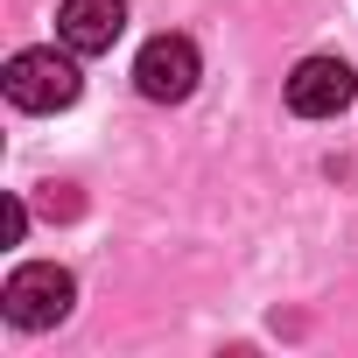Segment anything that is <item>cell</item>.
<instances>
[{"instance_id": "cell-1", "label": "cell", "mask_w": 358, "mask_h": 358, "mask_svg": "<svg viewBox=\"0 0 358 358\" xmlns=\"http://www.w3.org/2000/svg\"><path fill=\"white\" fill-rule=\"evenodd\" d=\"M71 302H78V281L57 260H29V267L8 274V288H0V316L15 330H50V323L71 316Z\"/></svg>"}, {"instance_id": "cell-2", "label": "cell", "mask_w": 358, "mask_h": 358, "mask_svg": "<svg viewBox=\"0 0 358 358\" xmlns=\"http://www.w3.org/2000/svg\"><path fill=\"white\" fill-rule=\"evenodd\" d=\"M71 57H78V50H64V57H57V50H22L0 85H8V99H15L22 113H64V106L85 92V78H78Z\"/></svg>"}, {"instance_id": "cell-3", "label": "cell", "mask_w": 358, "mask_h": 358, "mask_svg": "<svg viewBox=\"0 0 358 358\" xmlns=\"http://www.w3.org/2000/svg\"><path fill=\"white\" fill-rule=\"evenodd\" d=\"M197 78H204V64H197V43H190V36H155V43L134 57V85H141V99H155V106H183V99L197 92Z\"/></svg>"}, {"instance_id": "cell-4", "label": "cell", "mask_w": 358, "mask_h": 358, "mask_svg": "<svg viewBox=\"0 0 358 358\" xmlns=\"http://www.w3.org/2000/svg\"><path fill=\"white\" fill-rule=\"evenodd\" d=\"M358 99V71L344 64V57H302L295 71H288V106L302 113V120H330V113H344Z\"/></svg>"}, {"instance_id": "cell-5", "label": "cell", "mask_w": 358, "mask_h": 358, "mask_svg": "<svg viewBox=\"0 0 358 358\" xmlns=\"http://www.w3.org/2000/svg\"><path fill=\"white\" fill-rule=\"evenodd\" d=\"M127 29V0H64L57 8V36L78 57H106Z\"/></svg>"}, {"instance_id": "cell-6", "label": "cell", "mask_w": 358, "mask_h": 358, "mask_svg": "<svg viewBox=\"0 0 358 358\" xmlns=\"http://www.w3.org/2000/svg\"><path fill=\"white\" fill-rule=\"evenodd\" d=\"M0 232H8V246H22V232H29V211H22V197H8V211H0Z\"/></svg>"}]
</instances>
